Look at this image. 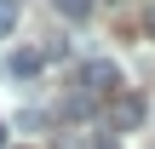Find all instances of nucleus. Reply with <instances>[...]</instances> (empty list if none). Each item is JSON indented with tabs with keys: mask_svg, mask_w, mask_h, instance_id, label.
Wrapping results in <instances>:
<instances>
[{
	"mask_svg": "<svg viewBox=\"0 0 155 149\" xmlns=\"http://www.w3.org/2000/svg\"><path fill=\"white\" fill-rule=\"evenodd\" d=\"M58 6V17H69V23H86L92 17V0H52Z\"/></svg>",
	"mask_w": 155,
	"mask_h": 149,
	"instance_id": "4",
	"label": "nucleus"
},
{
	"mask_svg": "<svg viewBox=\"0 0 155 149\" xmlns=\"http://www.w3.org/2000/svg\"><path fill=\"white\" fill-rule=\"evenodd\" d=\"M40 69H46V52H35V46H17V52L6 57V75H12V80H35Z\"/></svg>",
	"mask_w": 155,
	"mask_h": 149,
	"instance_id": "3",
	"label": "nucleus"
},
{
	"mask_svg": "<svg viewBox=\"0 0 155 149\" xmlns=\"http://www.w3.org/2000/svg\"><path fill=\"white\" fill-rule=\"evenodd\" d=\"M0 149H12V126H6V121H0Z\"/></svg>",
	"mask_w": 155,
	"mask_h": 149,
	"instance_id": "6",
	"label": "nucleus"
},
{
	"mask_svg": "<svg viewBox=\"0 0 155 149\" xmlns=\"http://www.w3.org/2000/svg\"><path fill=\"white\" fill-rule=\"evenodd\" d=\"M138 121H144V98H138V92L109 98V126H115V132H138Z\"/></svg>",
	"mask_w": 155,
	"mask_h": 149,
	"instance_id": "2",
	"label": "nucleus"
},
{
	"mask_svg": "<svg viewBox=\"0 0 155 149\" xmlns=\"http://www.w3.org/2000/svg\"><path fill=\"white\" fill-rule=\"evenodd\" d=\"M144 34H150V40H155V6H150V11H144Z\"/></svg>",
	"mask_w": 155,
	"mask_h": 149,
	"instance_id": "5",
	"label": "nucleus"
},
{
	"mask_svg": "<svg viewBox=\"0 0 155 149\" xmlns=\"http://www.w3.org/2000/svg\"><path fill=\"white\" fill-rule=\"evenodd\" d=\"M81 86H86V98H121V69L109 57H92V63H81Z\"/></svg>",
	"mask_w": 155,
	"mask_h": 149,
	"instance_id": "1",
	"label": "nucleus"
}]
</instances>
